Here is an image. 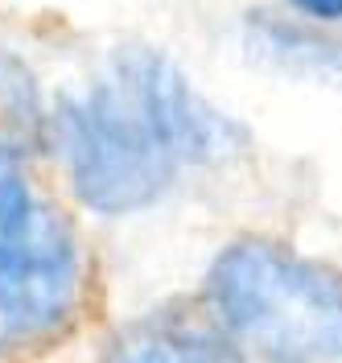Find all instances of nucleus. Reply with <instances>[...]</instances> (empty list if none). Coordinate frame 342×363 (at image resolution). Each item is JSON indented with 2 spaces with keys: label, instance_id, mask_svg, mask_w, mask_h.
<instances>
[{
  "label": "nucleus",
  "instance_id": "1",
  "mask_svg": "<svg viewBox=\"0 0 342 363\" xmlns=\"http://www.w3.org/2000/svg\"><path fill=\"white\" fill-rule=\"evenodd\" d=\"M206 310L264 363H342V272L285 244H227L206 272Z\"/></svg>",
  "mask_w": 342,
  "mask_h": 363
},
{
  "label": "nucleus",
  "instance_id": "2",
  "mask_svg": "<svg viewBox=\"0 0 342 363\" xmlns=\"http://www.w3.org/2000/svg\"><path fill=\"white\" fill-rule=\"evenodd\" d=\"M50 136L79 203L99 215H132L153 206L178 169L115 83L58 99Z\"/></svg>",
  "mask_w": 342,
  "mask_h": 363
},
{
  "label": "nucleus",
  "instance_id": "3",
  "mask_svg": "<svg viewBox=\"0 0 342 363\" xmlns=\"http://www.w3.org/2000/svg\"><path fill=\"white\" fill-rule=\"evenodd\" d=\"M83 248L50 203L0 240V355L54 342L83 306Z\"/></svg>",
  "mask_w": 342,
  "mask_h": 363
},
{
  "label": "nucleus",
  "instance_id": "4",
  "mask_svg": "<svg viewBox=\"0 0 342 363\" xmlns=\"http://www.w3.org/2000/svg\"><path fill=\"white\" fill-rule=\"evenodd\" d=\"M115 87L149 124L173 165H219L244 153L248 133L219 112L186 70L153 45H128L112 58Z\"/></svg>",
  "mask_w": 342,
  "mask_h": 363
},
{
  "label": "nucleus",
  "instance_id": "5",
  "mask_svg": "<svg viewBox=\"0 0 342 363\" xmlns=\"http://www.w3.org/2000/svg\"><path fill=\"white\" fill-rule=\"evenodd\" d=\"M103 363H248L215 318L153 314L120 330Z\"/></svg>",
  "mask_w": 342,
  "mask_h": 363
},
{
  "label": "nucleus",
  "instance_id": "6",
  "mask_svg": "<svg viewBox=\"0 0 342 363\" xmlns=\"http://www.w3.org/2000/svg\"><path fill=\"white\" fill-rule=\"evenodd\" d=\"M244 54L273 74L342 91V42L318 38L314 29L276 21L268 13H251L244 21Z\"/></svg>",
  "mask_w": 342,
  "mask_h": 363
},
{
  "label": "nucleus",
  "instance_id": "7",
  "mask_svg": "<svg viewBox=\"0 0 342 363\" xmlns=\"http://www.w3.org/2000/svg\"><path fill=\"white\" fill-rule=\"evenodd\" d=\"M0 108L13 116V120H42L38 108V87L33 79L25 74V67L17 58L0 54Z\"/></svg>",
  "mask_w": 342,
  "mask_h": 363
},
{
  "label": "nucleus",
  "instance_id": "8",
  "mask_svg": "<svg viewBox=\"0 0 342 363\" xmlns=\"http://www.w3.org/2000/svg\"><path fill=\"white\" fill-rule=\"evenodd\" d=\"M289 4L314 21H342V0H289Z\"/></svg>",
  "mask_w": 342,
  "mask_h": 363
}]
</instances>
